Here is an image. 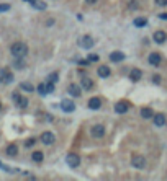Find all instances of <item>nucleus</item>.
Instances as JSON below:
<instances>
[{
    "label": "nucleus",
    "instance_id": "obj_3",
    "mask_svg": "<svg viewBox=\"0 0 167 181\" xmlns=\"http://www.w3.org/2000/svg\"><path fill=\"white\" fill-rule=\"evenodd\" d=\"M61 110L64 113H72L76 110V105H74V101L72 100H62L61 101Z\"/></svg>",
    "mask_w": 167,
    "mask_h": 181
},
{
    "label": "nucleus",
    "instance_id": "obj_38",
    "mask_svg": "<svg viewBox=\"0 0 167 181\" xmlns=\"http://www.w3.org/2000/svg\"><path fill=\"white\" fill-rule=\"evenodd\" d=\"M26 2H30V0H26Z\"/></svg>",
    "mask_w": 167,
    "mask_h": 181
},
{
    "label": "nucleus",
    "instance_id": "obj_13",
    "mask_svg": "<svg viewBox=\"0 0 167 181\" xmlns=\"http://www.w3.org/2000/svg\"><path fill=\"white\" fill-rule=\"evenodd\" d=\"M149 64L151 66H159L161 64V54H157V52H152V54H149Z\"/></svg>",
    "mask_w": 167,
    "mask_h": 181
},
{
    "label": "nucleus",
    "instance_id": "obj_31",
    "mask_svg": "<svg viewBox=\"0 0 167 181\" xmlns=\"http://www.w3.org/2000/svg\"><path fill=\"white\" fill-rule=\"evenodd\" d=\"M152 82H154V83H161V75H152Z\"/></svg>",
    "mask_w": 167,
    "mask_h": 181
},
{
    "label": "nucleus",
    "instance_id": "obj_37",
    "mask_svg": "<svg viewBox=\"0 0 167 181\" xmlns=\"http://www.w3.org/2000/svg\"><path fill=\"white\" fill-rule=\"evenodd\" d=\"M97 0H87V3H95Z\"/></svg>",
    "mask_w": 167,
    "mask_h": 181
},
{
    "label": "nucleus",
    "instance_id": "obj_4",
    "mask_svg": "<svg viewBox=\"0 0 167 181\" xmlns=\"http://www.w3.org/2000/svg\"><path fill=\"white\" fill-rule=\"evenodd\" d=\"M13 101H15V103H17V106H18V108H21V110L28 106V100H26L25 96H21L20 93H17V91L13 93Z\"/></svg>",
    "mask_w": 167,
    "mask_h": 181
},
{
    "label": "nucleus",
    "instance_id": "obj_10",
    "mask_svg": "<svg viewBox=\"0 0 167 181\" xmlns=\"http://www.w3.org/2000/svg\"><path fill=\"white\" fill-rule=\"evenodd\" d=\"M141 77H143V72L139 69H131L129 70V80L131 82H139Z\"/></svg>",
    "mask_w": 167,
    "mask_h": 181
},
{
    "label": "nucleus",
    "instance_id": "obj_9",
    "mask_svg": "<svg viewBox=\"0 0 167 181\" xmlns=\"http://www.w3.org/2000/svg\"><path fill=\"white\" fill-rule=\"evenodd\" d=\"M105 134V127L102 126V124H95L92 127V135L93 137H97V139H100V137H103Z\"/></svg>",
    "mask_w": 167,
    "mask_h": 181
},
{
    "label": "nucleus",
    "instance_id": "obj_12",
    "mask_svg": "<svg viewBox=\"0 0 167 181\" xmlns=\"http://www.w3.org/2000/svg\"><path fill=\"white\" fill-rule=\"evenodd\" d=\"M165 38H167V36H165L164 31H156L154 34H152V39H154L157 44H162V42L165 41Z\"/></svg>",
    "mask_w": 167,
    "mask_h": 181
},
{
    "label": "nucleus",
    "instance_id": "obj_29",
    "mask_svg": "<svg viewBox=\"0 0 167 181\" xmlns=\"http://www.w3.org/2000/svg\"><path fill=\"white\" fill-rule=\"evenodd\" d=\"M5 74H7V69H0V82H3Z\"/></svg>",
    "mask_w": 167,
    "mask_h": 181
},
{
    "label": "nucleus",
    "instance_id": "obj_2",
    "mask_svg": "<svg viewBox=\"0 0 167 181\" xmlns=\"http://www.w3.org/2000/svg\"><path fill=\"white\" fill-rule=\"evenodd\" d=\"M66 162H67V165L70 166V168H77V166L81 165V158H79L77 154H69L67 158H66Z\"/></svg>",
    "mask_w": 167,
    "mask_h": 181
},
{
    "label": "nucleus",
    "instance_id": "obj_32",
    "mask_svg": "<svg viewBox=\"0 0 167 181\" xmlns=\"http://www.w3.org/2000/svg\"><path fill=\"white\" fill-rule=\"evenodd\" d=\"M25 145H26V147H31V145H34V139H28V140L25 142Z\"/></svg>",
    "mask_w": 167,
    "mask_h": 181
},
{
    "label": "nucleus",
    "instance_id": "obj_15",
    "mask_svg": "<svg viewBox=\"0 0 167 181\" xmlns=\"http://www.w3.org/2000/svg\"><path fill=\"white\" fill-rule=\"evenodd\" d=\"M110 59H112L113 62H121L123 59H125V54H123L121 51H115V52L110 54Z\"/></svg>",
    "mask_w": 167,
    "mask_h": 181
},
{
    "label": "nucleus",
    "instance_id": "obj_35",
    "mask_svg": "<svg viewBox=\"0 0 167 181\" xmlns=\"http://www.w3.org/2000/svg\"><path fill=\"white\" fill-rule=\"evenodd\" d=\"M0 168H2V170H7V171H12V170L8 168V166H5L3 163H0Z\"/></svg>",
    "mask_w": 167,
    "mask_h": 181
},
{
    "label": "nucleus",
    "instance_id": "obj_19",
    "mask_svg": "<svg viewBox=\"0 0 167 181\" xmlns=\"http://www.w3.org/2000/svg\"><path fill=\"white\" fill-rule=\"evenodd\" d=\"M141 116L144 119H151V118H154V113H152L151 108H143L141 110Z\"/></svg>",
    "mask_w": 167,
    "mask_h": 181
},
{
    "label": "nucleus",
    "instance_id": "obj_14",
    "mask_svg": "<svg viewBox=\"0 0 167 181\" xmlns=\"http://www.w3.org/2000/svg\"><path fill=\"white\" fill-rule=\"evenodd\" d=\"M100 106H102V100L100 98L93 96V98L89 100V108H90V110H98Z\"/></svg>",
    "mask_w": 167,
    "mask_h": 181
},
{
    "label": "nucleus",
    "instance_id": "obj_16",
    "mask_svg": "<svg viewBox=\"0 0 167 181\" xmlns=\"http://www.w3.org/2000/svg\"><path fill=\"white\" fill-rule=\"evenodd\" d=\"M152 119H154V124L156 126H164L165 124V116L162 114V113H159V114H154V118H152Z\"/></svg>",
    "mask_w": 167,
    "mask_h": 181
},
{
    "label": "nucleus",
    "instance_id": "obj_24",
    "mask_svg": "<svg viewBox=\"0 0 167 181\" xmlns=\"http://www.w3.org/2000/svg\"><path fill=\"white\" fill-rule=\"evenodd\" d=\"M148 25V20L146 18H136L134 20V26H138V28H143V26H146Z\"/></svg>",
    "mask_w": 167,
    "mask_h": 181
},
{
    "label": "nucleus",
    "instance_id": "obj_20",
    "mask_svg": "<svg viewBox=\"0 0 167 181\" xmlns=\"http://www.w3.org/2000/svg\"><path fill=\"white\" fill-rule=\"evenodd\" d=\"M30 3L34 7V8H38V10H46V3L41 2V0H30Z\"/></svg>",
    "mask_w": 167,
    "mask_h": 181
},
{
    "label": "nucleus",
    "instance_id": "obj_25",
    "mask_svg": "<svg viewBox=\"0 0 167 181\" xmlns=\"http://www.w3.org/2000/svg\"><path fill=\"white\" fill-rule=\"evenodd\" d=\"M20 88H21V90H25V91H33V90H34V86L30 85V83H21V85H20Z\"/></svg>",
    "mask_w": 167,
    "mask_h": 181
},
{
    "label": "nucleus",
    "instance_id": "obj_7",
    "mask_svg": "<svg viewBox=\"0 0 167 181\" xmlns=\"http://www.w3.org/2000/svg\"><path fill=\"white\" fill-rule=\"evenodd\" d=\"M128 110H129V103H128V101H118V103L115 105V111H117L118 114H125Z\"/></svg>",
    "mask_w": 167,
    "mask_h": 181
},
{
    "label": "nucleus",
    "instance_id": "obj_5",
    "mask_svg": "<svg viewBox=\"0 0 167 181\" xmlns=\"http://www.w3.org/2000/svg\"><path fill=\"white\" fill-rule=\"evenodd\" d=\"M131 165L134 166V168H139V170H143L144 166H146V158H144V157H139V155H136V157H133Z\"/></svg>",
    "mask_w": 167,
    "mask_h": 181
},
{
    "label": "nucleus",
    "instance_id": "obj_27",
    "mask_svg": "<svg viewBox=\"0 0 167 181\" xmlns=\"http://www.w3.org/2000/svg\"><path fill=\"white\" fill-rule=\"evenodd\" d=\"M48 80H49V82H53V83H54V82H57V72H53V74H51V75L48 77Z\"/></svg>",
    "mask_w": 167,
    "mask_h": 181
},
{
    "label": "nucleus",
    "instance_id": "obj_18",
    "mask_svg": "<svg viewBox=\"0 0 167 181\" xmlns=\"http://www.w3.org/2000/svg\"><path fill=\"white\" fill-rule=\"evenodd\" d=\"M81 86H82V88H85V90H90L92 86H93L92 78H87V77H84V78H82V82H81Z\"/></svg>",
    "mask_w": 167,
    "mask_h": 181
},
{
    "label": "nucleus",
    "instance_id": "obj_23",
    "mask_svg": "<svg viewBox=\"0 0 167 181\" xmlns=\"http://www.w3.org/2000/svg\"><path fill=\"white\" fill-rule=\"evenodd\" d=\"M43 152H33V155H31V160L33 162H36V163H39V162H43Z\"/></svg>",
    "mask_w": 167,
    "mask_h": 181
},
{
    "label": "nucleus",
    "instance_id": "obj_28",
    "mask_svg": "<svg viewBox=\"0 0 167 181\" xmlns=\"http://www.w3.org/2000/svg\"><path fill=\"white\" fill-rule=\"evenodd\" d=\"M10 10V3H0V12H8Z\"/></svg>",
    "mask_w": 167,
    "mask_h": 181
},
{
    "label": "nucleus",
    "instance_id": "obj_30",
    "mask_svg": "<svg viewBox=\"0 0 167 181\" xmlns=\"http://www.w3.org/2000/svg\"><path fill=\"white\" fill-rule=\"evenodd\" d=\"M89 61H92V62L98 61V54H90V56H89Z\"/></svg>",
    "mask_w": 167,
    "mask_h": 181
},
{
    "label": "nucleus",
    "instance_id": "obj_6",
    "mask_svg": "<svg viewBox=\"0 0 167 181\" xmlns=\"http://www.w3.org/2000/svg\"><path fill=\"white\" fill-rule=\"evenodd\" d=\"M54 140H56V137H54L53 132L46 131V132H43V134H41V142H43V144H46V145H51V144H54Z\"/></svg>",
    "mask_w": 167,
    "mask_h": 181
},
{
    "label": "nucleus",
    "instance_id": "obj_34",
    "mask_svg": "<svg viewBox=\"0 0 167 181\" xmlns=\"http://www.w3.org/2000/svg\"><path fill=\"white\" fill-rule=\"evenodd\" d=\"M15 66H17V67H20V69H23V67H25V64L21 62V61H17V62H15Z\"/></svg>",
    "mask_w": 167,
    "mask_h": 181
},
{
    "label": "nucleus",
    "instance_id": "obj_33",
    "mask_svg": "<svg viewBox=\"0 0 167 181\" xmlns=\"http://www.w3.org/2000/svg\"><path fill=\"white\" fill-rule=\"evenodd\" d=\"M156 3H157L159 7H165V5H167V0H156Z\"/></svg>",
    "mask_w": 167,
    "mask_h": 181
},
{
    "label": "nucleus",
    "instance_id": "obj_17",
    "mask_svg": "<svg viewBox=\"0 0 167 181\" xmlns=\"http://www.w3.org/2000/svg\"><path fill=\"white\" fill-rule=\"evenodd\" d=\"M97 74H98V77H108L110 75V67H107V66H102V67H98L97 69Z\"/></svg>",
    "mask_w": 167,
    "mask_h": 181
},
{
    "label": "nucleus",
    "instance_id": "obj_22",
    "mask_svg": "<svg viewBox=\"0 0 167 181\" xmlns=\"http://www.w3.org/2000/svg\"><path fill=\"white\" fill-rule=\"evenodd\" d=\"M38 91H39V95H48L49 93V86H48V83H41V85H38Z\"/></svg>",
    "mask_w": 167,
    "mask_h": 181
},
{
    "label": "nucleus",
    "instance_id": "obj_21",
    "mask_svg": "<svg viewBox=\"0 0 167 181\" xmlns=\"http://www.w3.org/2000/svg\"><path fill=\"white\" fill-rule=\"evenodd\" d=\"M18 154V147L15 145V144H12V145L7 147V155H10V157H15Z\"/></svg>",
    "mask_w": 167,
    "mask_h": 181
},
{
    "label": "nucleus",
    "instance_id": "obj_26",
    "mask_svg": "<svg viewBox=\"0 0 167 181\" xmlns=\"http://www.w3.org/2000/svg\"><path fill=\"white\" fill-rule=\"evenodd\" d=\"M3 82H5V83H12V82H13V74H12V72H8V70H7Z\"/></svg>",
    "mask_w": 167,
    "mask_h": 181
},
{
    "label": "nucleus",
    "instance_id": "obj_1",
    "mask_svg": "<svg viewBox=\"0 0 167 181\" xmlns=\"http://www.w3.org/2000/svg\"><path fill=\"white\" fill-rule=\"evenodd\" d=\"M10 52H12V56H15L17 59H23L28 54V46L25 42H15V44L10 47Z\"/></svg>",
    "mask_w": 167,
    "mask_h": 181
},
{
    "label": "nucleus",
    "instance_id": "obj_8",
    "mask_svg": "<svg viewBox=\"0 0 167 181\" xmlns=\"http://www.w3.org/2000/svg\"><path fill=\"white\" fill-rule=\"evenodd\" d=\"M79 44H81V47H84V49H90L92 46H93V39H92V36H82L81 38V41H79Z\"/></svg>",
    "mask_w": 167,
    "mask_h": 181
},
{
    "label": "nucleus",
    "instance_id": "obj_11",
    "mask_svg": "<svg viewBox=\"0 0 167 181\" xmlns=\"http://www.w3.org/2000/svg\"><path fill=\"white\" fill-rule=\"evenodd\" d=\"M69 93L72 96H81V93H82V86H79V85H76V83H72V85H69Z\"/></svg>",
    "mask_w": 167,
    "mask_h": 181
},
{
    "label": "nucleus",
    "instance_id": "obj_36",
    "mask_svg": "<svg viewBox=\"0 0 167 181\" xmlns=\"http://www.w3.org/2000/svg\"><path fill=\"white\" fill-rule=\"evenodd\" d=\"M159 17H161L162 20H167V13H161V15H159Z\"/></svg>",
    "mask_w": 167,
    "mask_h": 181
}]
</instances>
